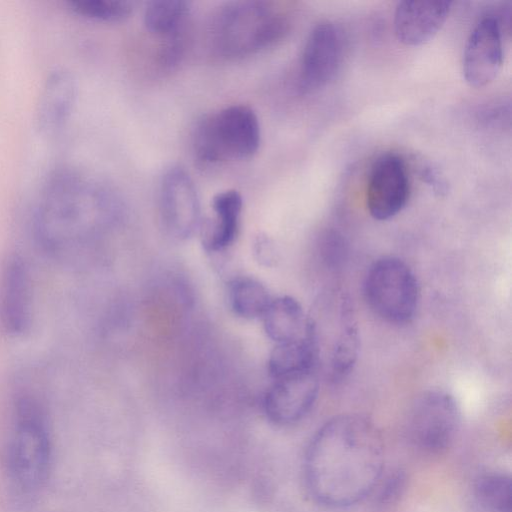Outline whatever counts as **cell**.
<instances>
[{"instance_id": "15", "label": "cell", "mask_w": 512, "mask_h": 512, "mask_svg": "<svg viewBox=\"0 0 512 512\" xmlns=\"http://www.w3.org/2000/svg\"><path fill=\"white\" fill-rule=\"evenodd\" d=\"M76 99V82L65 69H55L45 79L38 96L35 119L39 130L53 134L68 121Z\"/></svg>"}, {"instance_id": "10", "label": "cell", "mask_w": 512, "mask_h": 512, "mask_svg": "<svg viewBox=\"0 0 512 512\" xmlns=\"http://www.w3.org/2000/svg\"><path fill=\"white\" fill-rule=\"evenodd\" d=\"M343 48V37L335 24L321 22L312 29L300 62V86L304 91H317L335 78L342 63Z\"/></svg>"}, {"instance_id": "14", "label": "cell", "mask_w": 512, "mask_h": 512, "mask_svg": "<svg viewBox=\"0 0 512 512\" xmlns=\"http://www.w3.org/2000/svg\"><path fill=\"white\" fill-rule=\"evenodd\" d=\"M451 8L449 1H401L394 14L397 39L408 46L426 43L441 29Z\"/></svg>"}, {"instance_id": "25", "label": "cell", "mask_w": 512, "mask_h": 512, "mask_svg": "<svg viewBox=\"0 0 512 512\" xmlns=\"http://www.w3.org/2000/svg\"><path fill=\"white\" fill-rule=\"evenodd\" d=\"M321 254L324 262L331 267L340 266L347 256V243L337 231H327L321 241Z\"/></svg>"}, {"instance_id": "8", "label": "cell", "mask_w": 512, "mask_h": 512, "mask_svg": "<svg viewBox=\"0 0 512 512\" xmlns=\"http://www.w3.org/2000/svg\"><path fill=\"white\" fill-rule=\"evenodd\" d=\"M160 214L167 233L176 239H187L200 222V203L195 184L185 169L173 166L160 184Z\"/></svg>"}, {"instance_id": "2", "label": "cell", "mask_w": 512, "mask_h": 512, "mask_svg": "<svg viewBox=\"0 0 512 512\" xmlns=\"http://www.w3.org/2000/svg\"><path fill=\"white\" fill-rule=\"evenodd\" d=\"M106 191L74 171H59L40 194L35 230L41 245L55 257L68 260L80 245L91 214L107 200Z\"/></svg>"}, {"instance_id": "19", "label": "cell", "mask_w": 512, "mask_h": 512, "mask_svg": "<svg viewBox=\"0 0 512 512\" xmlns=\"http://www.w3.org/2000/svg\"><path fill=\"white\" fill-rule=\"evenodd\" d=\"M359 332L349 299L343 297L339 308V327L330 352L329 372L333 380L348 375L359 352Z\"/></svg>"}, {"instance_id": "18", "label": "cell", "mask_w": 512, "mask_h": 512, "mask_svg": "<svg viewBox=\"0 0 512 512\" xmlns=\"http://www.w3.org/2000/svg\"><path fill=\"white\" fill-rule=\"evenodd\" d=\"M262 317L268 337L277 344L304 337L310 326L301 305L290 296L272 299Z\"/></svg>"}, {"instance_id": "9", "label": "cell", "mask_w": 512, "mask_h": 512, "mask_svg": "<svg viewBox=\"0 0 512 512\" xmlns=\"http://www.w3.org/2000/svg\"><path fill=\"white\" fill-rule=\"evenodd\" d=\"M410 183L406 164L401 156L385 153L371 166L366 187V206L376 220L396 216L406 205Z\"/></svg>"}, {"instance_id": "13", "label": "cell", "mask_w": 512, "mask_h": 512, "mask_svg": "<svg viewBox=\"0 0 512 512\" xmlns=\"http://www.w3.org/2000/svg\"><path fill=\"white\" fill-rule=\"evenodd\" d=\"M32 284L22 258L11 257L0 277V322L10 334H22L31 323Z\"/></svg>"}, {"instance_id": "1", "label": "cell", "mask_w": 512, "mask_h": 512, "mask_svg": "<svg viewBox=\"0 0 512 512\" xmlns=\"http://www.w3.org/2000/svg\"><path fill=\"white\" fill-rule=\"evenodd\" d=\"M384 444L376 427L359 416L327 421L313 436L304 460L311 496L331 508H345L371 495L384 472Z\"/></svg>"}, {"instance_id": "12", "label": "cell", "mask_w": 512, "mask_h": 512, "mask_svg": "<svg viewBox=\"0 0 512 512\" xmlns=\"http://www.w3.org/2000/svg\"><path fill=\"white\" fill-rule=\"evenodd\" d=\"M319 392L314 370L276 379L264 397L267 418L276 425L297 423L312 409Z\"/></svg>"}, {"instance_id": "21", "label": "cell", "mask_w": 512, "mask_h": 512, "mask_svg": "<svg viewBox=\"0 0 512 512\" xmlns=\"http://www.w3.org/2000/svg\"><path fill=\"white\" fill-rule=\"evenodd\" d=\"M191 3L184 0H156L149 2L144 12L146 29L156 35L172 37L189 15Z\"/></svg>"}, {"instance_id": "5", "label": "cell", "mask_w": 512, "mask_h": 512, "mask_svg": "<svg viewBox=\"0 0 512 512\" xmlns=\"http://www.w3.org/2000/svg\"><path fill=\"white\" fill-rule=\"evenodd\" d=\"M7 459L9 474L20 489L33 491L46 480L50 440L43 411L30 397H23L17 402Z\"/></svg>"}, {"instance_id": "27", "label": "cell", "mask_w": 512, "mask_h": 512, "mask_svg": "<svg viewBox=\"0 0 512 512\" xmlns=\"http://www.w3.org/2000/svg\"><path fill=\"white\" fill-rule=\"evenodd\" d=\"M423 177L424 180L433 186V189L435 192L438 193H444L445 192V184L444 181L439 177L436 171L432 170L431 168L426 169L423 171Z\"/></svg>"}, {"instance_id": "4", "label": "cell", "mask_w": 512, "mask_h": 512, "mask_svg": "<svg viewBox=\"0 0 512 512\" xmlns=\"http://www.w3.org/2000/svg\"><path fill=\"white\" fill-rule=\"evenodd\" d=\"M259 144L258 118L245 105H232L203 117L193 134L194 153L207 164L250 158Z\"/></svg>"}, {"instance_id": "24", "label": "cell", "mask_w": 512, "mask_h": 512, "mask_svg": "<svg viewBox=\"0 0 512 512\" xmlns=\"http://www.w3.org/2000/svg\"><path fill=\"white\" fill-rule=\"evenodd\" d=\"M405 487L406 476L402 471H391L387 475L383 472L372 493H375L377 503L389 505L399 499Z\"/></svg>"}, {"instance_id": "3", "label": "cell", "mask_w": 512, "mask_h": 512, "mask_svg": "<svg viewBox=\"0 0 512 512\" xmlns=\"http://www.w3.org/2000/svg\"><path fill=\"white\" fill-rule=\"evenodd\" d=\"M289 25L287 15L271 2H229L212 19V47L226 58L245 57L281 40Z\"/></svg>"}, {"instance_id": "17", "label": "cell", "mask_w": 512, "mask_h": 512, "mask_svg": "<svg viewBox=\"0 0 512 512\" xmlns=\"http://www.w3.org/2000/svg\"><path fill=\"white\" fill-rule=\"evenodd\" d=\"M309 319V330L304 337L279 343L272 350L268 359V371L274 380L314 370L319 359V348L314 321Z\"/></svg>"}, {"instance_id": "22", "label": "cell", "mask_w": 512, "mask_h": 512, "mask_svg": "<svg viewBox=\"0 0 512 512\" xmlns=\"http://www.w3.org/2000/svg\"><path fill=\"white\" fill-rule=\"evenodd\" d=\"M473 494L487 512H511V478L503 472H487L478 476Z\"/></svg>"}, {"instance_id": "20", "label": "cell", "mask_w": 512, "mask_h": 512, "mask_svg": "<svg viewBox=\"0 0 512 512\" xmlns=\"http://www.w3.org/2000/svg\"><path fill=\"white\" fill-rule=\"evenodd\" d=\"M271 300L266 287L256 279L237 277L228 285L229 305L239 317H262Z\"/></svg>"}, {"instance_id": "23", "label": "cell", "mask_w": 512, "mask_h": 512, "mask_svg": "<svg viewBox=\"0 0 512 512\" xmlns=\"http://www.w3.org/2000/svg\"><path fill=\"white\" fill-rule=\"evenodd\" d=\"M69 7L87 18L117 22L129 17L133 3L125 0H69Z\"/></svg>"}, {"instance_id": "26", "label": "cell", "mask_w": 512, "mask_h": 512, "mask_svg": "<svg viewBox=\"0 0 512 512\" xmlns=\"http://www.w3.org/2000/svg\"><path fill=\"white\" fill-rule=\"evenodd\" d=\"M255 253L261 263L271 265L275 261V249L267 238H259L256 242Z\"/></svg>"}, {"instance_id": "16", "label": "cell", "mask_w": 512, "mask_h": 512, "mask_svg": "<svg viewBox=\"0 0 512 512\" xmlns=\"http://www.w3.org/2000/svg\"><path fill=\"white\" fill-rule=\"evenodd\" d=\"M243 200L236 190L216 194L212 200L215 218L201 228V242L207 252H220L235 240L240 222Z\"/></svg>"}, {"instance_id": "6", "label": "cell", "mask_w": 512, "mask_h": 512, "mask_svg": "<svg viewBox=\"0 0 512 512\" xmlns=\"http://www.w3.org/2000/svg\"><path fill=\"white\" fill-rule=\"evenodd\" d=\"M364 295L378 317L401 325L415 316L419 287L415 274L403 260L383 257L370 266L364 281Z\"/></svg>"}, {"instance_id": "11", "label": "cell", "mask_w": 512, "mask_h": 512, "mask_svg": "<svg viewBox=\"0 0 512 512\" xmlns=\"http://www.w3.org/2000/svg\"><path fill=\"white\" fill-rule=\"evenodd\" d=\"M502 64L500 23L488 15L476 24L467 39L462 60L464 79L470 86L482 88L497 77Z\"/></svg>"}, {"instance_id": "7", "label": "cell", "mask_w": 512, "mask_h": 512, "mask_svg": "<svg viewBox=\"0 0 512 512\" xmlns=\"http://www.w3.org/2000/svg\"><path fill=\"white\" fill-rule=\"evenodd\" d=\"M460 423L455 398L442 390L422 394L412 406L407 433L411 444L428 455L444 453L453 443Z\"/></svg>"}]
</instances>
